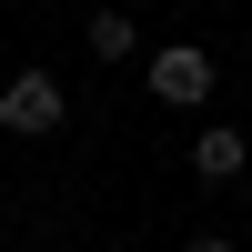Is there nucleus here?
Masks as SVG:
<instances>
[{
  "label": "nucleus",
  "mask_w": 252,
  "mask_h": 252,
  "mask_svg": "<svg viewBox=\"0 0 252 252\" xmlns=\"http://www.w3.org/2000/svg\"><path fill=\"white\" fill-rule=\"evenodd\" d=\"M61 81L51 71H20V81H0V131H20V141H40V131H61Z\"/></svg>",
  "instance_id": "nucleus-1"
},
{
  "label": "nucleus",
  "mask_w": 252,
  "mask_h": 252,
  "mask_svg": "<svg viewBox=\"0 0 252 252\" xmlns=\"http://www.w3.org/2000/svg\"><path fill=\"white\" fill-rule=\"evenodd\" d=\"M182 252H232V242H222V232H192V242H182Z\"/></svg>",
  "instance_id": "nucleus-5"
},
{
  "label": "nucleus",
  "mask_w": 252,
  "mask_h": 252,
  "mask_svg": "<svg viewBox=\"0 0 252 252\" xmlns=\"http://www.w3.org/2000/svg\"><path fill=\"white\" fill-rule=\"evenodd\" d=\"M242 161H252V131H202L192 141V172L202 182H242Z\"/></svg>",
  "instance_id": "nucleus-3"
},
{
  "label": "nucleus",
  "mask_w": 252,
  "mask_h": 252,
  "mask_svg": "<svg viewBox=\"0 0 252 252\" xmlns=\"http://www.w3.org/2000/svg\"><path fill=\"white\" fill-rule=\"evenodd\" d=\"M152 101H172V111H202V101H212V51H192V40L152 51Z\"/></svg>",
  "instance_id": "nucleus-2"
},
{
  "label": "nucleus",
  "mask_w": 252,
  "mask_h": 252,
  "mask_svg": "<svg viewBox=\"0 0 252 252\" xmlns=\"http://www.w3.org/2000/svg\"><path fill=\"white\" fill-rule=\"evenodd\" d=\"M131 51H141V31H131L121 10H101V20H91V61H131Z\"/></svg>",
  "instance_id": "nucleus-4"
}]
</instances>
